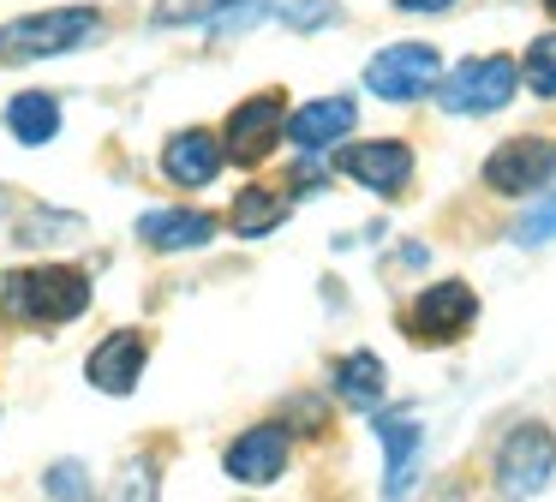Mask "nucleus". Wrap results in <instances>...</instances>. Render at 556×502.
<instances>
[{
    "label": "nucleus",
    "instance_id": "nucleus-1",
    "mask_svg": "<svg viewBox=\"0 0 556 502\" xmlns=\"http://www.w3.org/2000/svg\"><path fill=\"white\" fill-rule=\"evenodd\" d=\"M0 299L18 323H73L90 305V275L73 269V263H37V269L7 275Z\"/></svg>",
    "mask_w": 556,
    "mask_h": 502
},
{
    "label": "nucleus",
    "instance_id": "nucleus-2",
    "mask_svg": "<svg viewBox=\"0 0 556 502\" xmlns=\"http://www.w3.org/2000/svg\"><path fill=\"white\" fill-rule=\"evenodd\" d=\"M102 36V12L97 7H54V12H25V18L0 24V60H49V54H73V48Z\"/></svg>",
    "mask_w": 556,
    "mask_h": 502
},
{
    "label": "nucleus",
    "instance_id": "nucleus-3",
    "mask_svg": "<svg viewBox=\"0 0 556 502\" xmlns=\"http://www.w3.org/2000/svg\"><path fill=\"white\" fill-rule=\"evenodd\" d=\"M551 473H556V437H551V425L527 418V425H515L503 442H496L491 478H496V497H503V502L539 497V490L551 485Z\"/></svg>",
    "mask_w": 556,
    "mask_h": 502
},
{
    "label": "nucleus",
    "instance_id": "nucleus-4",
    "mask_svg": "<svg viewBox=\"0 0 556 502\" xmlns=\"http://www.w3.org/2000/svg\"><path fill=\"white\" fill-rule=\"evenodd\" d=\"M515 84H520V66L503 54H472L437 84V102L448 114H496V108L515 102Z\"/></svg>",
    "mask_w": 556,
    "mask_h": 502
},
{
    "label": "nucleus",
    "instance_id": "nucleus-5",
    "mask_svg": "<svg viewBox=\"0 0 556 502\" xmlns=\"http://www.w3.org/2000/svg\"><path fill=\"white\" fill-rule=\"evenodd\" d=\"M431 84H443V54L431 42H395L365 66V90L383 102H419Z\"/></svg>",
    "mask_w": 556,
    "mask_h": 502
},
{
    "label": "nucleus",
    "instance_id": "nucleus-6",
    "mask_svg": "<svg viewBox=\"0 0 556 502\" xmlns=\"http://www.w3.org/2000/svg\"><path fill=\"white\" fill-rule=\"evenodd\" d=\"M472 317H479V293H472L467 281H437V287H419V299L407 305V335L425 347H448L460 341V335L472 329Z\"/></svg>",
    "mask_w": 556,
    "mask_h": 502
},
{
    "label": "nucleus",
    "instance_id": "nucleus-7",
    "mask_svg": "<svg viewBox=\"0 0 556 502\" xmlns=\"http://www.w3.org/2000/svg\"><path fill=\"white\" fill-rule=\"evenodd\" d=\"M551 174H556V138H508L484 155V186H491L496 198L544 191Z\"/></svg>",
    "mask_w": 556,
    "mask_h": 502
},
{
    "label": "nucleus",
    "instance_id": "nucleus-8",
    "mask_svg": "<svg viewBox=\"0 0 556 502\" xmlns=\"http://www.w3.org/2000/svg\"><path fill=\"white\" fill-rule=\"evenodd\" d=\"M288 120H293V114H288V102H281L276 90L240 102V108L228 114V155H240V162H264V155L281 143Z\"/></svg>",
    "mask_w": 556,
    "mask_h": 502
},
{
    "label": "nucleus",
    "instance_id": "nucleus-9",
    "mask_svg": "<svg viewBox=\"0 0 556 502\" xmlns=\"http://www.w3.org/2000/svg\"><path fill=\"white\" fill-rule=\"evenodd\" d=\"M336 167L348 179H359L365 191H383V198H395L401 186L413 179V150L401 138H371V143H348V150L336 155Z\"/></svg>",
    "mask_w": 556,
    "mask_h": 502
},
{
    "label": "nucleus",
    "instance_id": "nucleus-10",
    "mask_svg": "<svg viewBox=\"0 0 556 502\" xmlns=\"http://www.w3.org/2000/svg\"><path fill=\"white\" fill-rule=\"evenodd\" d=\"M377 442L389 454V473H383V502H401L419 478V454H425V430L413 413H377Z\"/></svg>",
    "mask_w": 556,
    "mask_h": 502
},
{
    "label": "nucleus",
    "instance_id": "nucleus-11",
    "mask_svg": "<svg viewBox=\"0 0 556 502\" xmlns=\"http://www.w3.org/2000/svg\"><path fill=\"white\" fill-rule=\"evenodd\" d=\"M228 473L240 485H276L281 466H288V425H252L228 442Z\"/></svg>",
    "mask_w": 556,
    "mask_h": 502
},
{
    "label": "nucleus",
    "instance_id": "nucleus-12",
    "mask_svg": "<svg viewBox=\"0 0 556 502\" xmlns=\"http://www.w3.org/2000/svg\"><path fill=\"white\" fill-rule=\"evenodd\" d=\"M144 359H150V341L138 329H114L97 353L85 359V377L97 382L102 394H132L138 377H144Z\"/></svg>",
    "mask_w": 556,
    "mask_h": 502
},
{
    "label": "nucleus",
    "instance_id": "nucleus-13",
    "mask_svg": "<svg viewBox=\"0 0 556 502\" xmlns=\"http://www.w3.org/2000/svg\"><path fill=\"white\" fill-rule=\"evenodd\" d=\"M353 120H359V108H353V96H324V102H305L293 108L288 120V138L300 143V155H324L329 143H341L353 131Z\"/></svg>",
    "mask_w": 556,
    "mask_h": 502
},
{
    "label": "nucleus",
    "instance_id": "nucleus-14",
    "mask_svg": "<svg viewBox=\"0 0 556 502\" xmlns=\"http://www.w3.org/2000/svg\"><path fill=\"white\" fill-rule=\"evenodd\" d=\"M222 155H228V143H216L210 131H174L168 143H162V174L174 179V186H210V179L222 174Z\"/></svg>",
    "mask_w": 556,
    "mask_h": 502
},
{
    "label": "nucleus",
    "instance_id": "nucleus-15",
    "mask_svg": "<svg viewBox=\"0 0 556 502\" xmlns=\"http://www.w3.org/2000/svg\"><path fill=\"white\" fill-rule=\"evenodd\" d=\"M138 239L150 251H198L216 239V215L204 210H150L138 215Z\"/></svg>",
    "mask_w": 556,
    "mask_h": 502
},
{
    "label": "nucleus",
    "instance_id": "nucleus-16",
    "mask_svg": "<svg viewBox=\"0 0 556 502\" xmlns=\"http://www.w3.org/2000/svg\"><path fill=\"white\" fill-rule=\"evenodd\" d=\"M7 131H13L25 150H42V143L61 131V102H54L49 90H25L7 102Z\"/></svg>",
    "mask_w": 556,
    "mask_h": 502
},
{
    "label": "nucleus",
    "instance_id": "nucleus-17",
    "mask_svg": "<svg viewBox=\"0 0 556 502\" xmlns=\"http://www.w3.org/2000/svg\"><path fill=\"white\" fill-rule=\"evenodd\" d=\"M383 382H389L383 377V359L365 353V347L336 365V394L353 406V413H377V406H383Z\"/></svg>",
    "mask_w": 556,
    "mask_h": 502
},
{
    "label": "nucleus",
    "instance_id": "nucleus-18",
    "mask_svg": "<svg viewBox=\"0 0 556 502\" xmlns=\"http://www.w3.org/2000/svg\"><path fill=\"white\" fill-rule=\"evenodd\" d=\"M288 222V191L276 186H245L240 198H233V227H240V239H264L269 227Z\"/></svg>",
    "mask_w": 556,
    "mask_h": 502
},
{
    "label": "nucleus",
    "instance_id": "nucleus-19",
    "mask_svg": "<svg viewBox=\"0 0 556 502\" xmlns=\"http://www.w3.org/2000/svg\"><path fill=\"white\" fill-rule=\"evenodd\" d=\"M527 90L532 96H556V30L539 36V42H527Z\"/></svg>",
    "mask_w": 556,
    "mask_h": 502
},
{
    "label": "nucleus",
    "instance_id": "nucleus-20",
    "mask_svg": "<svg viewBox=\"0 0 556 502\" xmlns=\"http://www.w3.org/2000/svg\"><path fill=\"white\" fill-rule=\"evenodd\" d=\"M42 485H49L54 502H90V473L78 461H54L49 473H42Z\"/></svg>",
    "mask_w": 556,
    "mask_h": 502
},
{
    "label": "nucleus",
    "instance_id": "nucleus-21",
    "mask_svg": "<svg viewBox=\"0 0 556 502\" xmlns=\"http://www.w3.org/2000/svg\"><path fill=\"white\" fill-rule=\"evenodd\" d=\"M222 7H228V0H156L150 18L156 24H216Z\"/></svg>",
    "mask_w": 556,
    "mask_h": 502
},
{
    "label": "nucleus",
    "instance_id": "nucleus-22",
    "mask_svg": "<svg viewBox=\"0 0 556 502\" xmlns=\"http://www.w3.org/2000/svg\"><path fill=\"white\" fill-rule=\"evenodd\" d=\"M515 239H520V246H544V239H556V191H544V198L520 215Z\"/></svg>",
    "mask_w": 556,
    "mask_h": 502
},
{
    "label": "nucleus",
    "instance_id": "nucleus-23",
    "mask_svg": "<svg viewBox=\"0 0 556 502\" xmlns=\"http://www.w3.org/2000/svg\"><path fill=\"white\" fill-rule=\"evenodd\" d=\"M336 0H281V24L293 30H317V24H336Z\"/></svg>",
    "mask_w": 556,
    "mask_h": 502
},
{
    "label": "nucleus",
    "instance_id": "nucleus-24",
    "mask_svg": "<svg viewBox=\"0 0 556 502\" xmlns=\"http://www.w3.org/2000/svg\"><path fill=\"white\" fill-rule=\"evenodd\" d=\"M395 7H401V12H448L455 0H395Z\"/></svg>",
    "mask_w": 556,
    "mask_h": 502
},
{
    "label": "nucleus",
    "instance_id": "nucleus-25",
    "mask_svg": "<svg viewBox=\"0 0 556 502\" xmlns=\"http://www.w3.org/2000/svg\"><path fill=\"white\" fill-rule=\"evenodd\" d=\"M544 7H551V12H556V0H544Z\"/></svg>",
    "mask_w": 556,
    "mask_h": 502
}]
</instances>
